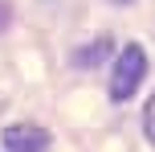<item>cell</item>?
<instances>
[{
  "label": "cell",
  "mask_w": 155,
  "mask_h": 152,
  "mask_svg": "<svg viewBox=\"0 0 155 152\" xmlns=\"http://www.w3.org/2000/svg\"><path fill=\"white\" fill-rule=\"evenodd\" d=\"M8 16H12V12H8V4L0 0V29H8Z\"/></svg>",
  "instance_id": "5b68a950"
},
{
  "label": "cell",
  "mask_w": 155,
  "mask_h": 152,
  "mask_svg": "<svg viewBox=\"0 0 155 152\" xmlns=\"http://www.w3.org/2000/svg\"><path fill=\"white\" fill-rule=\"evenodd\" d=\"M143 74H147L143 45H127L123 54H118V62H114V74H110V99H114V103H127V99L135 95V87L143 82Z\"/></svg>",
  "instance_id": "6da1fadb"
},
{
  "label": "cell",
  "mask_w": 155,
  "mask_h": 152,
  "mask_svg": "<svg viewBox=\"0 0 155 152\" xmlns=\"http://www.w3.org/2000/svg\"><path fill=\"white\" fill-rule=\"evenodd\" d=\"M143 128H147V136H151V144H155V95L147 99V111H143Z\"/></svg>",
  "instance_id": "277c9868"
},
{
  "label": "cell",
  "mask_w": 155,
  "mask_h": 152,
  "mask_svg": "<svg viewBox=\"0 0 155 152\" xmlns=\"http://www.w3.org/2000/svg\"><path fill=\"white\" fill-rule=\"evenodd\" d=\"M102 54H110V41H98V45L82 49V54H78V62H82V66H94V62H98Z\"/></svg>",
  "instance_id": "3957f363"
},
{
  "label": "cell",
  "mask_w": 155,
  "mask_h": 152,
  "mask_svg": "<svg viewBox=\"0 0 155 152\" xmlns=\"http://www.w3.org/2000/svg\"><path fill=\"white\" fill-rule=\"evenodd\" d=\"M4 148L8 152H45L49 132L37 123H12V128H4Z\"/></svg>",
  "instance_id": "7a4b0ae2"
}]
</instances>
